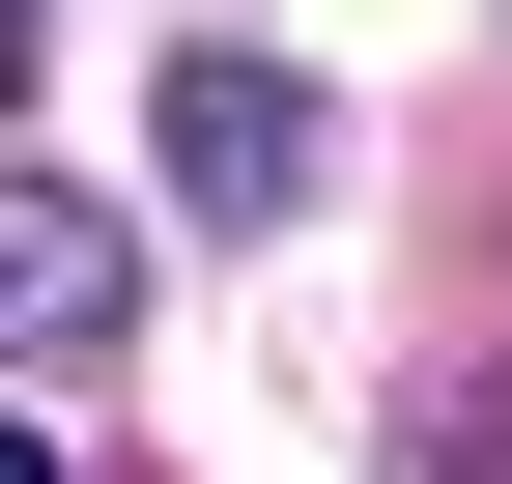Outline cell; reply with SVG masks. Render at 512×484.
I'll return each mask as SVG.
<instances>
[{"label":"cell","mask_w":512,"mask_h":484,"mask_svg":"<svg viewBox=\"0 0 512 484\" xmlns=\"http://www.w3.org/2000/svg\"><path fill=\"white\" fill-rule=\"evenodd\" d=\"M143 143H171V228H313V200H342V86H313V57H256V29L171 57Z\"/></svg>","instance_id":"1"},{"label":"cell","mask_w":512,"mask_h":484,"mask_svg":"<svg viewBox=\"0 0 512 484\" xmlns=\"http://www.w3.org/2000/svg\"><path fill=\"white\" fill-rule=\"evenodd\" d=\"M86 342H143V200L0 171V371H86Z\"/></svg>","instance_id":"2"},{"label":"cell","mask_w":512,"mask_h":484,"mask_svg":"<svg viewBox=\"0 0 512 484\" xmlns=\"http://www.w3.org/2000/svg\"><path fill=\"white\" fill-rule=\"evenodd\" d=\"M399 484H512V371H399Z\"/></svg>","instance_id":"3"},{"label":"cell","mask_w":512,"mask_h":484,"mask_svg":"<svg viewBox=\"0 0 512 484\" xmlns=\"http://www.w3.org/2000/svg\"><path fill=\"white\" fill-rule=\"evenodd\" d=\"M29 57H57V0H0V114H29Z\"/></svg>","instance_id":"4"},{"label":"cell","mask_w":512,"mask_h":484,"mask_svg":"<svg viewBox=\"0 0 512 484\" xmlns=\"http://www.w3.org/2000/svg\"><path fill=\"white\" fill-rule=\"evenodd\" d=\"M0 484H57V428H0Z\"/></svg>","instance_id":"5"}]
</instances>
